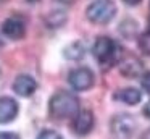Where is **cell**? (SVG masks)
<instances>
[{"instance_id": "1", "label": "cell", "mask_w": 150, "mask_h": 139, "mask_svg": "<svg viewBox=\"0 0 150 139\" xmlns=\"http://www.w3.org/2000/svg\"><path fill=\"white\" fill-rule=\"evenodd\" d=\"M49 112L57 120L73 118L79 112V100L68 91H58L50 97Z\"/></svg>"}, {"instance_id": "2", "label": "cell", "mask_w": 150, "mask_h": 139, "mask_svg": "<svg viewBox=\"0 0 150 139\" xmlns=\"http://www.w3.org/2000/svg\"><path fill=\"white\" fill-rule=\"evenodd\" d=\"M92 52H94V57L103 65H113L120 61L121 57L120 45L110 37H98L94 42Z\"/></svg>"}, {"instance_id": "3", "label": "cell", "mask_w": 150, "mask_h": 139, "mask_svg": "<svg viewBox=\"0 0 150 139\" xmlns=\"http://www.w3.org/2000/svg\"><path fill=\"white\" fill-rule=\"evenodd\" d=\"M116 15V5L113 0H94L86 10V16L94 24H107Z\"/></svg>"}, {"instance_id": "4", "label": "cell", "mask_w": 150, "mask_h": 139, "mask_svg": "<svg viewBox=\"0 0 150 139\" xmlns=\"http://www.w3.org/2000/svg\"><path fill=\"white\" fill-rule=\"evenodd\" d=\"M68 83L74 91H87L94 86V73L89 68H76L69 73Z\"/></svg>"}, {"instance_id": "5", "label": "cell", "mask_w": 150, "mask_h": 139, "mask_svg": "<svg viewBox=\"0 0 150 139\" xmlns=\"http://www.w3.org/2000/svg\"><path fill=\"white\" fill-rule=\"evenodd\" d=\"M134 129H136V121L131 115H118L111 120V131L120 139L132 136Z\"/></svg>"}, {"instance_id": "6", "label": "cell", "mask_w": 150, "mask_h": 139, "mask_svg": "<svg viewBox=\"0 0 150 139\" xmlns=\"http://www.w3.org/2000/svg\"><path fill=\"white\" fill-rule=\"evenodd\" d=\"M2 32H4L5 37L11 39V41H18V39H23L26 34V24L21 18L11 16V18H7L4 21Z\"/></svg>"}, {"instance_id": "7", "label": "cell", "mask_w": 150, "mask_h": 139, "mask_svg": "<svg viewBox=\"0 0 150 139\" xmlns=\"http://www.w3.org/2000/svg\"><path fill=\"white\" fill-rule=\"evenodd\" d=\"M94 128V113L91 110H81L73 120V131L79 136H86Z\"/></svg>"}, {"instance_id": "8", "label": "cell", "mask_w": 150, "mask_h": 139, "mask_svg": "<svg viewBox=\"0 0 150 139\" xmlns=\"http://www.w3.org/2000/svg\"><path fill=\"white\" fill-rule=\"evenodd\" d=\"M37 89V83L33 76L29 74H20L15 78L13 81V91L21 97H29L36 92Z\"/></svg>"}, {"instance_id": "9", "label": "cell", "mask_w": 150, "mask_h": 139, "mask_svg": "<svg viewBox=\"0 0 150 139\" xmlns=\"http://www.w3.org/2000/svg\"><path fill=\"white\" fill-rule=\"evenodd\" d=\"M120 70L123 73V76L126 78H136L142 73L144 65L139 58H136L134 55H127V57L120 60Z\"/></svg>"}, {"instance_id": "10", "label": "cell", "mask_w": 150, "mask_h": 139, "mask_svg": "<svg viewBox=\"0 0 150 139\" xmlns=\"http://www.w3.org/2000/svg\"><path fill=\"white\" fill-rule=\"evenodd\" d=\"M18 115V102L11 97H0V123H10Z\"/></svg>"}, {"instance_id": "11", "label": "cell", "mask_w": 150, "mask_h": 139, "mask_svg": "<svg viewBox=\"0 0 150 139\" xmlns=\"http://www.w3.org/2000/svg\"><path fill=\"white\" fill-rule=\"evenodd\" d=\"M115 97H116L118 100H121V102L127 103V105H137V103L140 102V99H142V94H140V91L136 89V87H126V89L118 91V92L115 94Z\"/></svg>"}, {"instance_id": "12", "label": "cell", "mask_w": 150, "mask_h": 139, "mask_svg": "<svg viewBox=\"0 0 150 139\" xmlns=\"http://www.w3.org/2000/svg\"><path fill=\"white\" fill-rule=\"evenodd\" d=\"M63 55H65V58H68V60L79 61V60L84 58L86 48H84V45H82L81 42H73V44H69L68 47L63 50Z\"/></svg>"}, {"instance_id": "13", "label": "cell", "mask_w": 150, "mask_h": 139, "mask_svg": "<svg viewBox=\"0 0 150 139\" xmlns=\"http://www.w3.org/2000/svg\"><path fill=\"white\" fill-rule=\"evenodd\" d=\"M65 21H66V15L65 13H60V11H52L45 18V24L49 26V28H58V26H62Z\"/></svg>"}, {"instance_id": "14", "label": "cell", "mask_w": 150, "mask_h": 139, "mask_svg": "<svg viewBox=\"0 0 150 139\" xmlns=\"http://www.w3.org/2000/svg\"><path fill=\"white\" fill-rule=\"evenodd\" d=\"M139 48H140L142 53H145V55H149V57H150V29H149V31H145L139 37Z\"/></svg>"}, {"instance_id": "15", "label": "cell", "mask_w": 150, "mask_h": 139, "mask_svg": "<svg viewBox=\"0 0 150 139\" xmlns=\"http://www.w3.org/2000/svg\"><path fill=\"white\" fill-rule=\"evenodd\" d=\"M37 139H63V138H62V136H60L57 131L45 129V131H42L39 136H37Z\"/></svg>"}, {"instance_id": "16", "label": "cell", "mask_w": 150, "mask_h": 139, "mask_svg": "<svg viewBox=\"0 0 150 139\" xmlns=\"http://www.w3.org/2000/svg\"><path fill=\"white\" fill-rule=\"evenodd\" d=\"M140 84H142L144 91H145L147 94H150V71H147V73H144L142 79H140Z\"/></svg>"}, {"instance_id": "17", "label": "cell", "mask_w": 150, "mask_h": 139, "mask_svg": "<svg viewBox=\"0 0 150 139\" xmlns=\"http://www.w3.org/2000/svg\"><path fill=\"white\" fill-rule=\"evenodd\" d=\"M0 139H20V136H18L16 133L2 131V133H0Z\"/></svg>"}, {"instance_id": "18", "label": "cell", "mask_w": 150, "mask_h": 139, "mask_svg": "<svg viewBox=\"0 0 150 139\" xmlns=\"http://www.w3.org/2000/svg\"><path fill=\"white\" fill-rule=\"evenodd\" d=\"M142 113H144V116H145V118H149V120H150V102H147V103H145V107H144Z\"/></svg>"}, {"instance_id": "19", "label": "cell", "mask_w": 150, "mask_h": 139, "mask_svg": "<svg viewBox=\"0 0 150 139\" xmlns=\"http://www.w3.org/2000/svg\"><path fill=\"white\" fill-rule=\"evenodd\" d=\"M124 3H126V5H137V3H140V0H123Z\"/></svg>"}, {"instance_id": "20", "label": "cell", "mask_w": 150, "mask_h": 139, "mask_svg": "<svg viewBox=\"0 0 150 139\" xmlns=\"http://www.w3.org/2000/svg\"><path fill=\"white\" fill-rule=\"evenodd\" d=\"M140 139H150V129L144 131V133H142V136H140Z\"/></svg>"}, {"instance_id": "21", "label": "cell", "mask_w": 150, "mask_h": 139, "mask_svg": "<svg viewBox=\"0 0 150 139\" xmlns=\"http://www.w3.org/2000/svg\"><path fill=\"white\" fill-rule=\"evenodd\" d=\"M29 3H36V2H39V0H28Z\"/></svg>"}]
</instances>
